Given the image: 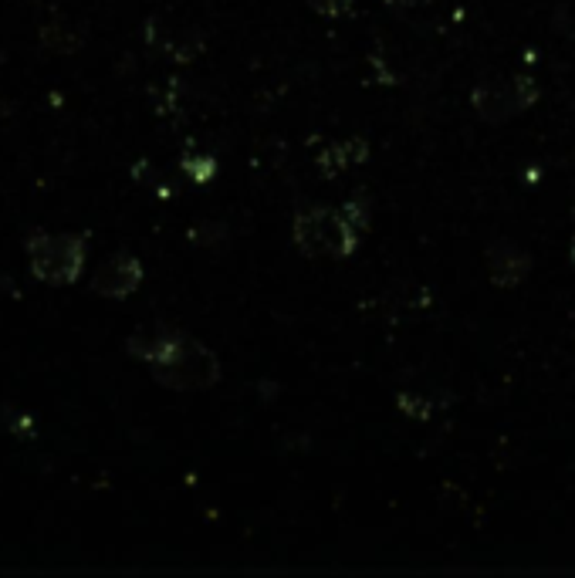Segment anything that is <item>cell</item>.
<instances>
[{
  "instance_id": "obj_1",
  "label": "cell",
  "mask_w": 575,
  "mask_h": 578,
  "mask_svg": "<svg viewBox=\"0 0 575 578\" xmlns=\"http://www.w3.org/2000/svg\"><path fill=\"white\" fill-rule=\"evenodd\" d=\"M126 349L146 362L159 386L176 393H200L220 382V359L203 342L173 328H143L126 342Z\"/></svg>"
},
{
  "instance_id": "obj_2",
  "label": "cell",
  "mask_w": 575,
  "mask_h": 578,
  "mask_svg": "<svg viewBox=\"0 0 575 578\" xmlns=\"http://www.w3.org/2000/svg\"><path fill=\"white\" fill-rule=\"evenodd\" d=\"M295 244L298 251L308 257H332V261H345L356 254L359 247V227L349 220L345 210L329 207H308L295 217Z\"/></svg>"
},
{
  "instance_id": "obj_3",
  "label": "cell",
  "mask_w": 575,
  "mask_h": 578,
  "mask_svg": "<svg viewBox=\"0 0 575 578\" xmlns=\"http://www.w3.org/2000/svg\"><path fill=\"white\" fill-rule=\"evenodd\" d=\"M31 274L51 288L78 281L85 268V240L78 234H34L28 240Z\"/></svg>"
},
{
  "instance_id": "obj_4",
  "label": "cell",
  "mask_w": 575,
  "mask_h": 578,
  "mask_svg": "<svg viewBox=\"0 0 575 578\" xmlns=\"http://www.w3.org/2000/svg\"><path fill=\"white\" fill-rule=\"evenodd\" d=\"M538 102V85L528 75H511V78H494V82H481L474 88L471 105L484 122H501L515 119V115L528 112Z\"/></svg>"
},
{
  "instance_id": "obj_5",
  "label": "cell",
  "mask_w": 575,
  "mask_h": 578,
  "mask_svg": "<svg viewBox=\"0 0 575 578\" xmlns=\"http://www.w3.org/2000/svg\"><path fill=\"white\" fill-rule=\"evenodd\" d=\"M139 281H143V264L132 254H115L95 271L92 291L102 298H126L139 288Z\"/></svg>"
},
{
  "instance_id": "obj_6",
  "label": "cell",
  "mask_w": 575,
  "mask_h": 578,
  "mask_svg": "<svg viewBox=\"0 0 575 578\" xmlns=\"http://www.w3.org/2000/svg\"><path fill=\"white\" fill-rule=\"evenodd\" d=\"M488 271L498 288H515V284L525 281L528 271H532V254H525L518 244L501 240V244H494L488 251Z\"/></svg>"
},
{
  "instance_id": "obj_7",
  "label": "cell",
  "mask_w": 575,
  "mask_h": 578,
  "mask_svg": "<svg viewBox=\"0 0 575 578\" xmlns=\"http://www.w3.org/2000/svg\"><path fill=\"white\" fill-rule=\"evenodd\" d=\"M366 153H369L366 142H342V146H329V153L318 156V166H322L325 176H339L352 163H362Z\"/></svg>"
},
{
  "instance_id": "obj_8",
  "label": "cell",
  "mask_w": 575,
  "mask_h": 578,
  "mask_svg": "<svg viewBox=\"0 0 575 578\" xmlns=\"http://www.w3.org/2000/svg\"><path fill=\"white\" fill-rule=\"evenodd\" d=\"M41 44L51 51H61V55H68V51H78L82 48V34L75 28H68L65 21H51L41 28Z\"/></svg>"
},
{
  "instance_id": "obj_9",
  "label": "cell",
  "mask_w": 575,
  "mask_h": 578,
  "mask_svg": "<svg viewBox=\"0 0 575 578\" xmlns=\"http://www.w3.org/2000/svg\"><path fill=\"white\" fill-rule=\"evenodd\" d=\"M400 409L406 416H413V420H430L433 413H437V399H427V396H417V393H410V396H400Z\"/></svg>"
},
{
  "instance_id": "obj_10",
  "label": "cell",
  "mask_w": 575,
  "mask_h": 578,
  "mask_svg": "<svg viewBox=\"0 0 575 578\" xmlns=\"http://www.w3.org/2000/svg\"><path fill=\"white\" fill-rule=\"evenodd\" d=\"M183 170H187L197 183H203L217 173V163H214V156H183Z\"/></svg>"
},
{
  "instance_id": "obj_11",
  "label": "cell",
  "mask_w": 575,
  "mask_h": 578,
  "mask_svg": "<svg viewBox=\"0 0 575 578\" xmlns=\"http://www.w3.org/2000/svg\"><path fill=\"white\" fill-rule=\"evenodd\" d=\"M308 7L322 17H345L356 7V0H308Z\"/></svg>"
},
{
  "instance_id": "obj_12",
  "label": "cell",
  "mask_w": 575,
  "mask_h": 578,
  "mask_svg": "<svg viewBox=\"0 0 575 578\" xmlns=\"http://www.w3.org/2000/svg\"><path fill=\"white\" fill-rule=\"evenodd\" d=\"M383 4H389L393 11H403V7H427L430 0H383Z\"/></svg>"
},
{
  "instance_id": "obj_13",
  "label": "cell",
  "mask_w": 575,
  "mask_h": 578,
  "mask_svg": "<svg viewBox=\"0 0 575 578\" xmlns=\"http://www.w3.org/2000/svg\"><path fill=\"white\" fill-rule=\"evenodd\" d=\"M569 264L575 268V237H572V244H569Z\"/></svg>"
},
{
  "instance_id": "obj_14",
  "label": "cell",
  "mask_w": 575,
  "mask_h": 578,
  "mask_svg": "<svg viewBox=\"0 0 575 578\" xmlns=\"http://www.w3.org/2000/svg\"><path fill=\"white\" fill-rule=\"evenodd\" d=\"M0 65H4V51H0Z\"/></svg>"
}]
</instances>
